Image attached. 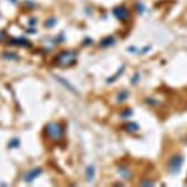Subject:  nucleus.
<instances>
[{"instance_id": "nucleus-6", "label": "nucleus", "mask_w": 187, "mask_h": 187, "mask_svg": "<svg viewBox=\"0 0 187 187\" xmlns=\"http://www.w3.org/2000/svg\"><path fill=\"white\" fill-rule=\"evenodd\" d=\"M55 78L58 80L59 83H62L64 86H65L67 89H69V91L73 92V93H77V91L74 89V87H73V85H72L69 83H68V81H67L65 79H64V78H61V77H59V76L55 77Z\"/></svg>"}, {"instance_id": "nucleus-3", "label": "nucleus", "mask_w": 187, "mask_h": 187, "mask_svg": "<svg viewBox=\"0 0 187 187\" xmlns=\"http://www.w3.org/2000/svg\"><path fill=\"white\" fill-rule=\"evenodd\" d=\"M183 163V158L180 155H176L169 161V169L171 173L177 174L181 170Z\"/></svg>"}, {"instance_id": "nucleus-17", "label": "nucleus", "mask_w": 187, "mask_h": 187, "mask_svg": "<svg viewBox=\"0 0 187 187\" xmlns=\"http://www.w3.org/2000/svg\"><path fill=\"white\" fill-rule=\"evenodd\" d=\"M5 35L4 34V33H3L2 31H0V42L2 41V40L5 39Z\"/></svg>"}, {"instance_id": "nucleus-7", "label": "nucleus", "mask_w": 187, "mask_h": 187, "mask_svg": "<svg viewBox=\"0 0 187 187\" xmlns=\"http://www.w3.org/2000/svg\"><path fill=\"white\" fill-rule=\"evenodd\" d=\"M115 43V39L113 37H108L105 38L104 40H102L101 42V45L103 48H107V47L111 46L114 44Z\"/></svg>"}, {"instance_id": "nucleus-9", "label": "nucleus", "mask_w": 187, "mask_h": 187, "mask_svg": "<svg viewBox=\"0 0 187 187\" xmlns=\"http://www.w3.org/2000/svg\"><path fill=\"white\" fill-rule=\"evenodd\" d=\"M10 43L13 45H19V46H28L29 45V43L27 41V40H24V39H15L11 40Z\"/></svg>"}, {"instance_id": "nucleus-12", "label": "nucleus", "mask_w": 187, "mask_h": 187, "mask_svg": "<svg viewBox=\"0 0 187 187\" xmlns=\"http://www.w3.org/2000/svg\"><path fill=\"white\" fill-rule=\"evenodd\" d=\"M3 57L7 60H14L18 57V56L15 53H12V52H6V53L3 54Z\"/></svg>"}, {"instance_id": "nucleus-11", "label": "nucleus", "mask_w": 187, "mask_h": 187, "mask_svg": "<svg viewBox=\"0 0 187 187\" xmlns=\"http://www.w3.org/2000/svg\"><path fill=\"white\" fill-rule=\"evenodd\" d=\"M119 173L122 178H125V179H129L131 177V174L129 171L127 170L124 168H120L119 169Z\"/></svg>"}, {"instance_id": "nucleus-5", "label": "nucleus", "mask_w": 187, "mask_h": 187, "mask_svg": "<svg viewBox=\"0 0 187 187\" xmlns=\"http://www.w3.org/2000/svg\"><path fill=\"white\" fill-rule=\"evenodd\" d=\"M42 173V169L40 168H34L31 169V171L28 172L24 176V181L27 183H30L34 181L36 178H37L40 174Z\"/></svg>"}, {"instance_id": "nucleus-16", "label": "nucleus", "mask_w": 187, "mask_h": 187, "mask_svg": "<svg viewBox=\"0 0 187 187\" xmlns=\"http://www.w3.org/2000/svg\"><path fill=\"white\" fill-rule=\"evenodd\" d=\"M131 115V111H125L123 113V116L124 118H127V117H129Z\"/></svg>"}, {"instance_id": "nucleus-10", "label": "nucleus", "mask_w": 187, "mask_h": 187, "mask_svg": "<svg viewBox=\"0 0 187 187\" xmlns=\"http://www.w3.org/2000/svg\"><path fill=\"white\" fill-rule=\"evenodd\" d=\"M138 128H139L138 125L136 123H134V122H130V123L127 124L126 125V129L129 132H136Z\"/></svg>"}, {"instance_id": "nucleus-13", "label": "nucleus", "mask_w": 187, "mask_h": 187, "mask_svg": "<svg viewBox=\"0 0 187 187\" xmlns=\"http://www.w3.org/2000/svg\"><path fill=\"white\" fill-rule=\"evenodd\" d=\"M127 96H128L127 92H125V91H122L120 93H118V96H117V100L120 102H123V101H124L127 99Z\"/></svg>"}, {"instance_id": "nucleus-2", "label": "nucleus", "mask_w": 187, "mask_h": 187, "mask_svg": "<svg viewBox=\"0 0 187 187\" xmlns=\"http://www.w3.org/2000/svg\"><path fill=\"white\" fill-rule=\"evenodd\" d=\"M76 61V54L73 51H65L61 53L56 57L55 64L59 67H69Z\"/></svg>"}, {"instance_id": "nucleus-15", "label": "nucleus", "mask_w": 187, "mask_h": 187, "mask_svg": "<svg viewBox=\"0 0 187 187\" xmlns=\"http://www.w3.org/2000/svg\"><path fill=\"white\" fill-rule=\"evenodd\" d=\"M19 145V141L17 139H13L10 141L9 143V147L10 148H15L18 146Z\"/></svg>"}, {"instance_id": "nucleus-14", "label": "nucleus", "mask_w": 187, "mask_h": 187, "mask_svg": "<svg viewBox=\"0 0 187 187\" xmlns=\"http://www.w3.org/2000/svg\"><path fill=\"white\" fill-rule=\"evenodd\" d=\"M55 24H56L55 19L50 18V19H48V20L46 21V23H45V26H46L47 27L50 28V27H53V26L55 25Z\"/></svg>"}, {"instance_id": "nucleus-4", "label": "nucleus", "mask_w": 187, "mask_h": 187, "mask_svg": "<svg viewBox=\"0 0 187 187\" xmlns=\"http://www.w3.org/2000/svg\"><path fill=\"white\" fill-rule=\"evenodd\" d=\"M113 14L118 20L125 21L128 18L129 12L124 7H117L113 10Z\"/></svg>"}, {"instance_id": "nucleus-8", "label": "nucleus", "mask_w": 187, "mask_h": 187, "mask_svg": "<svg viewBox=\"0 0 187 187\" xmlns=\"http://www.w3.org/2000/svg\"><path fill=\"white\" fill-rule=\"evenodd\" d=\"M95 170L93 166H89L86 168V179L88 181H91L93 180L94 177Z\"/></svg>"}, {"instance_id": "nucleus-1", "label": "nucleus", "mask_w": 187, "mask_h": 187, "mask_svg": "<svg viewBox=\"0 0 187 187\" xmlns=\"http://www.w3.org/2000/svg\"><path fill=\"white\" fill-rule=\"evenodd\" d=\"M44 132L45 136L53 141H59L62 139L64 132V128L60 124L51 122L45 127Z\"/></svg>"}]
</instances>
